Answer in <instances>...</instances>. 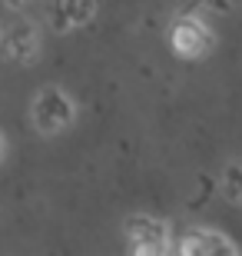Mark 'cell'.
Masks as SVG:
<instances>
[{"mask_svg": "<svg viewBox=\"0 0 242 256\" xmlns=\"http://www.w3.org/2000/svg\"><path fill=\"white\" fill-rule=\"evenodd\" d=\"M33 120H37V126L43 133L63 130L73 120V106H70V100L60 90H43L37 96V104H33Z\"/></svg>", "mask_w": 242, "mask_h": 256, "instance_id": "cell-1", "label": "cell"}, {"mask_svg": "<svg viewBox=\"0 0 242 256\" xmlns=\"http://www.w3.org/2000/svg\"><path fill=\"white\" fill-rule=\"evenodd\" d=\"M126 230H130L133 236V250L136 253H163L166 250V226L163 223H156V220L149 216H133L126 220Z\"/></svg>", "mask_w": 242, "mask_h": 256, "instance_id": "cell-2", "label": "cell"}, {"mask_svg": "<svg viewBox=\"0 0 242 256\" xmlns=\"http://www.w3.org/2000/svg\"><path fill=\"white\" fill-rule=\"evenodd\" d=\"M173 47H176V54H183V57H199V54H206V47H209V34H206L203 24H196V20L183 17L173 24Z\"/></svg>", "mask_w": 242, "mask_h": 256, "instance_id": "cell-3", "label": "cell"}, {"mask_svg": "<svg viewBox=\"0 0 242 256\" xmlns=\"http://www.w3.org/2000/svg\"><path fill=\"white\" fill-rule=\"evenodd\" d=\"M179 253H183V256H216V253L233 256V253H236V246L229 243V240L216 236V233H206V230H193V233H186V240L179 243Z\"/></svg>", "mask_w": 242, "mask_h": 256, "instance_id": "cell-4", "label": "cell"}, {"mask_svg": "<svg viewBox=\"0 0 242 256\" xmlns=\"http://www.w3.org/2000/svg\"><path fill=\"white\" fill-rule=\"evenodd\" d=\"M33 50H37V30L30 27V24H17L10 40H7V54L13 60H30Z\"/></svg>", "mask_w": 242, "mask_h": 256, "instance_id": "cell-5", "label": "cell"}, {"mask_svg": "<svg viewBox=\"0 0 242 256\" xmlns=\"http://www.w3.org/2000/svg\"><path fill=\"white\" fill-rule=\"evenodd\" d=\"M226 196L242 200V166H229L226 170Z\"/></svg>", "mask_w": 242, "mask_h": 256, "instance_id": "cell-6", "label": "cell"}, {"mask_svg": "<svg viewBox=\"0 0 242 256\" xmlns=\"http://www.w3.org/2000/svg\"><path fill=\"white\" fill-rule=\"evenodd\" d=\"M73 4H76V0H63V4H56V7H53V30H66L70 24H73V20H70Z\"/></svg>", "mask_w": 242, "mask_h": 256, "instance_id": "cell-7", "label": "cell"}, {"mask_svg": "<svg viewBox=\"0 0 242 256\" xmlns=\"http://www.w3.org/2000/svg\"><path fill=\"white\" fill-rule=\"evenodd\" d=\"M90 17H93V0H76L70 20H73V24H86Z\"/></svg>", "mask_w": 242, "mask_h": 256, "instance_id": "cell-8", "label": "cell"}, {"mask_svg": "<svg viewBox=\"0 0 242 256\" xmlns=\"http://www.w3.org/2000/svg\"><path fill=\"white\" fill-rule=\"evenodd\" d=\"M10 7H23V4H27V0H7Z\"/></svg>", "mask_w": 242, "mask_h": 256, "instance_id": "cell-9", "label": "cell"}, {"mask_svg": "<svg viewBox=\"0 0 242 256\" xmlns=\"http://www.w3.org/2000/svg\"><path fill=\"white\" fill-rule=\"evenodd\" d=\"M0 150H3V140H0Z\"/></svg>", "mask_w": 242, "mask_h": 256, "instance_id": "cell-10", "label": "cell"}]
</instances>
